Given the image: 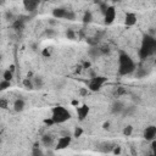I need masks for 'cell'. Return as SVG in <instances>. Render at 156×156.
<instances>
[{"instance_id":"1","label":"cell","mask_w":156,"mask_h":156,"mask_svg":"<svg viewBox=\"0 0 156 156\" xmlns=\"http://www.w3.org/2000/svg\"><path fill=\"white\" fill-rule=\"evenodd\" d=\"M135 71V64L133 62V60L127 55V54L122 52L120 56V69L118 72L120 74H129Z\"/></svg>"},{"instance_id":"2","label":"cell","mask_w":156,"mask_h":156,"mask_svg":"<svg viewBox=\"0 0 156 156\" xmlns=\"http://www.w3.org/2000/svg\"><path fill=\"white\" fill-rule=\"evenodd\" d=\"M71 118V113L69 110L62 106H57L52 108V116L51 120L54 121V123H64V122L69 121Z\"/></svg>"},{"instance_id":"3","label":"cell","mask_w":156,"mask_h":156,"mask_svg":"<svg viewBox=\"0 0 156 156\" xmlns=\"http://www.w3.org/2000/svg\"><path fill=\"white\" fill-rule=\"evenodd\" d=\"M107 78L106 77H103V76H95L94 78H92L89 80V84H88V88L92 92H98L101 89V87L104 85V83H106Z\"/></svg>"},{"instance_id":"4","label":"cell","mask_w":156,"mask_h":156,"mask_svg":"<svg viewBox=\"0 0 156 156\" xmlns=\"http://www.w3.org/2000/svg\"><path fill=\"white\" fill-rule=\"evenodd\" d=\"M116 18V10L113 6H108L105 12V24H111Z\"/></svg>"},{"instance_id":"5","label":"cell","mask_w":156,"mask_h":156,"mask_svg":"<svg viewBox=\"0 0 156 156\" xmlns=\"http://www.w3.org/2000/svg\"><path fill=\"white\" fill-rule=\"evenodd\" d=\"M125 104L122 103L121 100H115L112 105H111V112L113 115H122V112H123L125 110Z\"/></svg>"},{"instance_id":"6","label":"cell","mask_w":156,"mask_h":156,"mask_svg":"<svg viewBox=\"0 0 156 156\" xmlns=\"http://www.w3.org/2000/svg\"><path fill=\"white\" fill-rule=\"evenodd\" d=\"M155 137H156V127L155 126L146 127V129L144 131V138L149 141H153L155 140Z\"/></svg>"},{"instance_id":"7","label":"cell","mask_w":156,"mask_h":156,"mask_svg":"<svg viewBox=\"0 0 156 156\" xmlns=\"http://www.w3.org/2000/svg\"><path fill=\"white\" fill-rule=\"evenodd\" d=\"M71 144V137H61L56 144V150H62V149H66Z\"/></svg>"},{"instance_id":"8","label":"cell","mask_w":156,"mask_h":156,"mask_svg":"<svg viewBox=\"0 0 156 156\" xmlns=\"http://www.w3.org/2000/svg\"><path fill=\"white\" fill-rule=\"evenodd\" d=\"M23 6H24V9L27 11L33 12V11H36L37 8L39 6V1H36V0H24Z\"/></svg>"},{"instance_id":"9","label":"cell","mask_w":156,"mask_h":156,"mask_svg":"<svg viewBox=\"0 0 156 156\" xmlns=\"http://www.w3.org/2000/svg\"><path fill=\"white\" fill-rule=\"evenodd\" d=\"M89 113V106L83 105L82 107H77V115H78V120L79 121H84V118L88 116Z\"/></svg>"},{"instance_id":"10","label":"cell","mask_w":156,"mask_h":156,"mask_svg":"<svg viewBox=\"0 0 156 156\" xmlns=\"http://www.w3.org/2000/svg\"><path fill=\"white\" fill-rule=\"evenodd\" d=\"M125 23L128 27L134 26L135 23H137V15L133 13V12H128L127 15H126V18H125Z\"/></svg>"},{"instance_id":"11","label":"cell","mask_w":156,"mask_h":156,"mask_svg":"<svg viewBox=\"0 0 156 156\" xmlns=\"http://www.w3.org/2000/svg\"><path fill=\"white\" fill-rule=\"evenodd\" d=\"M32 79V83H33V88L34 89H42V88L44 87V79L43 77H40V76H33Z\"/></svg>"},{"instance_id":"12","label":"cell","mask_w":156,"mask_h":156,"mask_svg":"<svg viewBox=\"0 0 156 156\" xmlns=\"http://www.w3.org/2000/svg\"><path fill=\"white\" fill-rule=\"evenodd\" d=\"M26 107V103L23 99H16L15 103H13V110L16 112H22Z\"/></svg>"},{"instance_id":"13","label":"cell","mask_w":156,"mask_h":156,"mask_svg":"<svg viewBox=\"0 0 156 156\" xmlns=\"http://www.w3.org/2000/svg\"><path fill=\"white\" fill-rule=\"evenodd\" d=\"M88 56H89L90 59H93V60H95L99 56H101V52L99 50V46H90V49L88 50Z\"/></svg>"},{"instance_id":"14","label":"cell","mask_w":156,"mask_h":156,"mask_svg":"<svg viewBox=\"0 0 156 156\" xmlns=\"http://www.w3.org/2000/svg\"><path fill=\"white\" fill-rule=\"evenodd\" d=\"M66 11H67V9H65V8H56L52 10V16H54V18H59V20L65 18Z\"/></svg>"},{"instance_id":"15","label":"cell","mask_w":156,"mask_h":156,"mask_svg":"<svg viewBox=\"0 0 156 156\" xmlns=\"http://www.w3.org/2000/svg\"><path fill=\"white\" fill-rule=\"evenodd\" d=\"M42 143H43L44 146H46V148L51 146L52 143H54V137H52L51 134H44L43 137H42Z\"/></svg>"},{"instance_id":"16","label":"cell","mask_w":156,"mask_h":156,"mask_svg":"<svg viewBox=\"0 0 156 156\" xmlns=\"http://www.w3.org/2000/svg\"><path fill=\"white\" fill-rule=\"evenodd\" d=\"M135 112H137V105H131V106H127L125 107L123 112H122V116H132V115H134Z\"/></svg>"},{"instance_id":"17","label":"cell","mask_w":156,"mask_h":156,"mask_svg":"<svg viewBox=\"0 0 156 156\" xmlns=\"http://www.w3.org/2000/svg\"><path fill=\"white\" fill-rule=\"evenodd\" d=\"M113 144H111V143H103L100 145V151H103V153H112V150H113Z\"/></svg>"},{"instance_id":"18","label":"cell","mask_w":156,"mask_h":156,"mask_svg":"<svg viewBox=\"0 0 156 156\" xmlns=\"http://www.w3.org/2000/svg\"><path fill=\"white\" fill-rule=\"evenodd\" d=\"M24 21H26V20H21V18L15 20V21H13L12 27H13V28H15L16 31H21V29L24 28Z\"/></svg>"},{"instance_id":"19","label":"cell","mask_w":156,"mask_h":156,"mask_svg":"<svg viewBox=\"0 0 156 156\" xmlns=\"http://www.w3.org/2000/svg\"><path fill=\"white\" fill-rule=\"evenodd\" d=\"M93 21V13L90 11H85L84 12V16H83V23L84 24H88Z\"/></svg>"},{"instance_id":"20","label":"cell","mask_w":156,"mask_h":156,"mask_svg":"<svg viewBox=\"0 0 156 156\" xmlns=\"http://www.w3.org/2000/svg\"><path fill=\"white\" fill-rule=\"evenodd\" d=\"M23 87L26 88V89H29V90H32V89H34V88H33V83H32V79L31 78H24L23 79Z\"/></svg>"},{"instance_id":"21","label":"cell","mask_w":156,"mask_h":156,"mask_svg":"<svg viewBox=\"0 0 156 156\" xmlns=\"http://www.w3.org/2000/svg\"><path fill=\"white\" fill-rule=\"evenodd\" d=\"M13 78V73L10 72L9 70H6L3 73V80H6V82H11V79Z\"/></svg>"},{"instance_id":"22","label":"cell","mask_w":156,"mask_h":156,"mask_svg":"<svg viewBox=\"0 0 156 156\" xmlns=\"http://www.w3.org/2000/svg\"><path fill=\"white\" fill-rule=\"evenodd\" d=\"M65 18L66 20H70V21H73V20H76V13H74L72 10H67L66 11V15H65Z\"/></svg>"},{"instance_id":"23","label":"cell","mask_w":156,"mask_h":156,"mask_svg":"<svg viewBox=\"0 0 156 156\" xmlns=\"http://www.w3.org/2000/svg\"><path fill=\"white\" fill-rule=\"evenodd\" d=\"M132 133H133V126L128 125L123 128V134L126 135V137H129V135H132Z\"/></svg>"},{"instance_id":"24","label":"cell","mask_w":156,"mask_h":156,"mask_svg":"<svg viewBox=\"0 0 156 156\" xmlns=\"http://www.w3.org/2000/svg\"><path fill=\"white\" fill-rule=\"evenodd\" d=\"M146 70L145 69H137V72H135V76H137V78H143L146 76Z\"/></svg>"},{"instance_id":"25","label":"cell","mask_w":156,"mask_h":156,"mask_svg":"<svg viewBox=\"0 0 156 156\" xmlns=\"http://www.w3.org/2000/svg\"><path fill=\"white\" fill-rule=\"evenodd\" d=\"M11 87V82H6V80H1L0 82V92H4L8 88Z\"/></svg>"},{"instance_id":"26","label":"cell","mask_w":156,"mask_h":156,"mask_svg":"<svg viewBox=\"0 0 156 156\" xmlns=\"http://www.w3.org/2000/svg\"><path fill=\"white\" fill-rule=\"evenodd\" d=\"M99 50L101 52V55H106V54L110 52V46L108 45H101V46H99Z\"/></svg>"},{"instance_id":"27","label":"cell","mask_w":156,"mask_h":156,"mask_svg":"<svg viewBox=\"0 0 156 156\" xmlns=\"http://www.w3.org/2000/svg\"><path fill=\"white\" fill-rule=\"evenodd\" d=\"M82 134H83V128L76 127V129H74V132H73V137L74 138H79Z\"/></svg>"},{"instance_id":"28","label":"cell","mask_w":156,"mask_h":156,"mask_svg":"<svg viewBox=\"0 0 156 156\" xmlns=\"http://www.w3.org/2000/svg\"><path fill=\"white\" fill-rule=\"evenodd\" d=\"M66 37L69 38V39H71V40H73L74 38H76V33L73 32V29H70L69 28V29L66 31Z\"/></svg>"},{"instance_id":"29","label":"cell","mask_w":156,"mask_h":156,"mask_svg":"<svg viewBox=\"0 0 156 156\" xmlns=\"http://www.w3.org/2000/svg\"><path fill=\"white\" fill-rule=\"evenodd\" d=\"M5 20L6 21H15V16L11 11H6L5 12Z\"/></svg>"},{"instance_id":"30","label":"cell","mask_w":156,"mask_h":156,"mask_svg":"<svg viewBox=\"0 0 156 156\" xmlns=\"http://www.w3.org/2000/svg\"><path fill=\"white\" fill-rule=\"evenodd\" d=\"M55 34H56V31H55V29H52V28H48V29H45V36H46V37L51 38V37H54Z\"/></svg>"},{"instance_id":"31","label":"cell","mask_w":156,"mask_h":156,"mask_svg":"<svg viewBox=\"0 0 156 156\" xmlns=\"http://www.w3.org/2000/svg\"><path fill=\"white\" fill-rule=\"evenodd\" d=\"M132 101H133L135 105H139L141 103V99H140L139 95H135V94H133V95H132Z\"/></svg>"},{"instance_id":"32","label":"cell","mask_w":156,"mask_h":156,"mask_svg":"<svg viewBox=\"0 0 156 156\" xmlns=\"http://www.w3.org/2000/svg\"><path fill=\"white\" fill-rule=\"evenodd\" d=\"M112 153L115 154V155H121V153H122V148L120 146V145H115L113 146V150H112Z\"/></svg>"},{"instance_id":"33","label":"cell","mask_w":156,"mask_h":156,"mask_svg":"<svg viewBox=\"0 0 156 156\" xmlns=\"http://www.w3.org/2000/svg\"><path fill=\"white\" fill-rule=\"evenodd\" d=\"M116 94H117V97H121V95H125V94H127V90L125 89V88H117V90H116Z\"/></svg>"},{"instance_id":"34","label":"cell","mask_w":156,"mask_h":156,"mask_svg":"<svg viewBox=\"0 0 156 156\" xmlns=\"http://www.w3.org/2000/svg\"><path fill=\"white\" fill-rule=\"evenodd\" d=\"M0 108H8V101L5 99H0Z\"/></svg>"},{"instance_id":"35","label":"cell","mask_w":156,"mask_h":156,"mask_svg":"<svg viewBox=\"0 0 156 156\" xmlns=\"http://www.w3.org/2000/svg\"><path fill=\"white\" fill-rule=\"evenodd\" d=\"M107 8H108V5H107V4H105V3H101V4H100V10H101V12H103V13L106 12Z\"/></svg>"},{"instance_id":"36","label":"cell","mask_w":156,"mask_h":156,"mask_svg":"<svg viewBox=\"0 0 156 156\" xmlns=\"http://www.w3.org/2000/svg\"><path fill=\"white\" fill-rule=\"evenodd\" d=\"M50 54H51V52H50L49 48H45V49L42 51V55H43L44 57H49V56H50Z\"/></svg>"},{"instance_id":"37","label":"cell","mask_w":156,"mask_h":156,"mask_svg":"<svg viewBox=\"0 0 156 156\" xmlns=\"http://www.w3.org/2000/svg\"><path fill=\"white\" fill-rule=\"evenodd\" d=\"M82 67H83L84 70L89 69V67H90V62H89V61H84V62H83V65H82Z\"/></svg>"},{"instance_id":"38","label":"cell","mask_w":156,"mask_h":156,"mask_svg":"<svg viewBox=\"0 0 156 156\" xmlns=\"http://www.w3.org/2000/svg\"><path fill=\"white\" fill-rule=\"evenodd\" d=\"M79 93H80V95H87V94H88V89H85V88H80V89H79Z\"/></svg>"},{"instance_id":"39","label":"cell","mask_w":156,"mask_h":156,"mask_svg":"<svg viewBox=\"0 0 156 156\" xmlns=\"http://www.w3.org/2000/svg\"><path fill=\"white\" fill-rule=\"evenodd\" d=\"M103 129H105V131L110 129V122H105V123L103 125Z\"/></svg>"},{"instance_id":"40","label":"cell","mask_w":156,"mask_h":156,"mask_svg":"<svg viewBox=\"0 0 156 156\" xmlns=\"http://www.w3.org/2000/svg\"><path fill=\"white\" fill-rule=\"evenodd\" d=\"M44 123H45V125H48V126H51V125H54V121H52L51 118H49V120H44Z\"/></svg>"},{"instance_id":"41","label":"cell","mask_w":156,"mask_h":156,"mask_svg":"<svg viewBox=\"0 0 156 156\" xmlns=\"http://www.w3.org/2000/svg\"><path fill=\"white\" fill-rule=\"evenodd\" d=\"M31 48H32L33 51H37V50H38V44H37V43H32Z\"/></svg>"},{"instance_id":"42","label":"cell","mask_w":156,"mask_h":156,"mask_svg":"<svg viewBox=\"0 0 156 156\" xmlns=\"http://www.w3.org/2000/svg\"><path fill=\"white\" fill-rule=\"evenodd\" d=\"M49 24H50V26H55V24H56L55 18H51V20H49Z\"/></svg>"},{"instance_id":"43","label":"cell","mask_w":156,"mask_h":156,"mask_svg":"<svg viewBox=\"0 0 156 156\" xmlns=\"http://www.w3.org/2000/svg\"><path fill=\"white\" fill-rule=\"evenodd\" d=\"M82 70H83V67L82 66H78L77 69H76V73H80V72H82Z\"/></svg>"},{"instance_id":"44","label":"cell","mask_w":156,"mask_h":156,"mask_svg":"<svg viewBox=\"0 0 156 156\" xmlns=\"http://www.w3.org/2000/svg\"><path fill=\"white\" fill-rule=\"evenodd\" d=\"M9 71H10V72H12V73L15 72V65H11V66L9 67Z\"/></svg>"},{"instance_id":"45","label":"cell","mask_w":156,"mask_h":156,"mask_svg":"<svg viewBox=\"0 0 156 156\" xmlns=\"http://www.w3.org/2000/svg\"><path fill=\"white\" fill-rule=\"evenodd\" d=\"M72 105L73 106H78L79 105V101L78 100H72Z\"/></svg>"},{"instance_id":"46","label":"cell","mask_w":156,"mask_h":156,"mask_svg":"<svg viewBox=\"0 0 156 156\" xmlns=\"http://www.w3.org/2000/svg\"><path fill=\"white\" fill-rule=\"evenodd\" d=\"M1 60H3V56H1V54H0V62H1Z\"/></svg>"}]
</instances>
